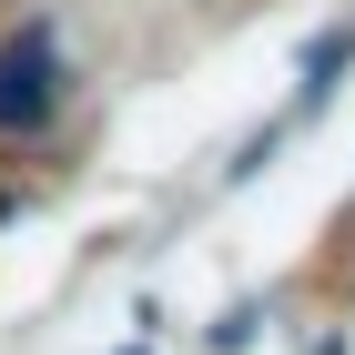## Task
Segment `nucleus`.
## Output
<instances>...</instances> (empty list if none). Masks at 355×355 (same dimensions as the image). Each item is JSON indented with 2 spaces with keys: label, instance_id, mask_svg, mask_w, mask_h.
<instances>
[{
  "label": "nucleus",
  "instance_id": "nucleus-1",
  "mask_svg": "<svg viewBox=\"0 0 355 355\" xmlns=\"http://www.w3.org/2000/svg\"><path fill=\"white\" fill-rule=\"evenodd\" d=\"M51 112H61V31L21 21L0 41V132H41Z\"/></svg>",
  "mask_w": 355,
  "mask_h": 355
}]
</instances>
